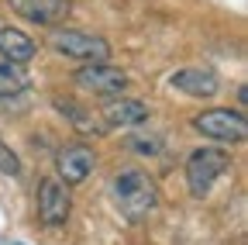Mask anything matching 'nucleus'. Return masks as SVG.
<instances>
[{"instance_id": "f257e3e1", "label": "nucleus", "mask_w": 248, "mask_h": 245, "mask_svg": "<svg viewBox=\"0 0 248 245\" xmlns=\"http://www.w3.org/2000/svg\"><path fill=\"white\" fill-rule=\"evenodd\" d=\"M114 200H117V211L124 214L128 221H145L148 214L159 204V194H155V183L148 173L141 169H121L114 176Z\"/></svg>"}, {"instance_id": "f03ea898", "label": "nucleus", "mask_w": 248, "mask_h": 245, "mask_svg": "<svg viewBox=\"0 0 248 245\" xmlns=\"http://www.w3.org/2000/svg\"><path fill=\"white\" fill-rule=\"evenodd\" d=\"M231 166V156L221 148H197L190 152V159H186V183H190V194L193 197H207L214 180L221 176L224 169Z\"/></svg>"}, {"instance_id": "7ed1b4c3", "label": "nucleus", "mask_w": 248, "mask_h": 245, "mask_svg": "<svg viewBox=\"0 0 248 245\" xmlns=\"http://www.w3.org/2000/svg\"><path fill=\"white\" fill-rule=\"evenodd\" d=\"M52 45H55V52L69 55V59H83V63H107V55H110V45L104 38L86 35V32H76V28L55 32L52 35Z\"/></svg>"}, {"instance_id": "20e7f679", "label": "nucleus", "mask_w": 248, "mask_h": 245, "mask_svg": "<svg viewBox=\"0 0 248 245\" xmlns=\"http://www.w3.org/2000/svg\"><path fill=\"white\" fill-rule=\"evenodd\" d=\"M197 131L214 138V142H241L245 138V114L241 111H231V107H214V111H203L197 121Z\"/></svg>"}, {"instance_id": "39448f33", "label": "nucleus", "mask_w": 248, "mask_h": 245, "mask_svg": "<svg viewBox=\"0 0 248 245\" xmlns=\"http://www.w3.org/2000/svg\"><path fill=\"white\" fill-rule=\"evenodd\" d=\"M69 190H66V183L62 180H42V187H38V221L48 225V228H59V225H66L69 221Z\"/></svg>"}, {"instance_id": "423d86ee", "label": "nucleus", "mask_w": 248, "mask_h": 245, "mask_svg": "<svg viewBox=\"0 0 248 245\" xmlns=\"http://www.w3.org/2000/svg\"><path fill=\"white\" fill-rule=\"evenodd\" d=\"M76 86L90 90V94H100V97H114L128 86V73L114 69L107 63H86V69L76 73Z\"/></svg>"}, {"instance_id": "0eeeda50", "label": "nucleus", "mask_w": 248, "mask_h": 245, "mask_svg": "<svg viewBox=\"0 0 248 245\" xmlns=\"http://www.w3.org/2000/svg\"><path fill=\"white\" fill-rule=\"evenodd\" d=\"M93 163H97L93 159V148H86V145H62L55 152V169L66 180V187L69 183H83L93 173Z\"/></svg>"}, {"instance_id": "6e6552de", "label": "nucleus", "mask_w": 248, "mask_h": 245, "mask_svg": "<svg viewBox=\"0 0 248 245\" xmlns=\"http://www.w3.org/2000/svg\"><path fill=\"white\" fill-rule=\"evenodd\" d=\"M7 4L31 24H55L69 14V0H7Z\"/></svg>"}, {"instance_id": "1a4fd4ad", "label": "nucleus", "mask_w": 248, "mask_h": 245, "mask_svg": "<svg viewBox=\"0 0 248 245\" xmlns=\"http://www.w3.org/2000/svg\"><path fill=\"white\" fill-rule=\"evenodd\" d=\"M172 86L183 90V94H190V97H210V94H217L221 80H217V73L207 69V66H190V69H179L172 76Z\"/></svg>"}, {"instance_id": "9d476101", "label": "nucleus", "mask_w": 248, "mask_h": 245, "mask_svg": "<svg viewBox=\"0 0 248 245\" xmlns=\"http://www.w3.org/2000/svg\"><path fill=\"white\" fill-rule=\"evenodd\" d=\"M0 55H4L7 63L21 66V63H28V59L35 55V42H31L24 32H17V28H0Z\"/></svg>"}, {"instance_id": "9b49d317", "label": "nucleus", "mask_w": 248, "mask_h": 245, "mask_svg": "<svg viewBox=\"0 0 248 245\" xmlns=\"http://www.w3.org/2000/svg\"><path fill=\"white\" fill-rule=\"evenodd\" d=\"M148 117V104L141 100H114L104 107V121L114 128H128V125H141Z\"/></svg>"}, {"instance_id": "f8f14e48", "label": "nucleus", "mask_w": 248, "mask_h": 245, "mask_svg": "<svg viewBox=\"0 0 248 245\" xmlns=\"http://www.w3.org/2000/svg\"><path fill=\"white\" fill-rule=\"evenodd\" d=\"M28 86H31V80L24 69H17L14 63H0V97H17Z\"/></svg>"}, {"instance_id": "ddd939ff", "label": "nucleus", "mask_w": 248, "mask_h": 245, "mask_svg": "<svg viewBox=\"0 0 248 245\" xmlns=\"http://www.w3.org/2000/svg\"><path fill=\"white\" fill-rule=\"evenodd\" d=\"M128 148L135 152V156H159L162 142L155 138V135H131L128 138Z\"/></svg>"}, {"instance_id": "4468645a", "label": "nucleus", "mask_w": 248, "mask_h": 245, "mask_svg": "<svg viewBox=\"0 0 248 245\" xmlns=\"http://www.w3.org/2000/svg\"><path fill=\"white\" fill-rule=\"evenodd\" d=\"M0 173H7V176H17L21 173V159L11 152V145L0 138Z\"/></svg>"}]
</instances>
